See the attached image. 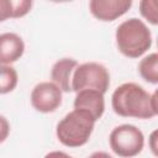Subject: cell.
Wrapping results in <instances>:
<instances>
[{"instance_id": "1", "label": "cell", "mask_w": 158, "mask_h": 158, "mask_svg": "<svg viewBox=\"0 0 158 158\" xmlns=\"http://www.w3.org/2000/svg\"><path fill=\"white\" fill-rule=\"evenodd\" d=\"M111 106L115 114L122 117L147 120L157 116V91L149 94L136 83H123L111 95Z\"/></svg>"}, {"instance_id": "2", "label": "cell", "mask_w": 158, "mask_h": 158, "mask_svg": "<svg viewBox=\"0 0 158 158\" xmlns=\"http://www.w3.org/2000/svg\"><path fill=\"white\" fill-rule=\"evenodd\" d=\"M117 49L128 58H139L152 47V33L139 19L131 17L121 22L115 32Z\"/></svg>"}, {"instance_id": "3", "label": "cell", "mask_w": 158, "mask_h": 158, "mask_svg": "<svg viewBox=\"0 0 158 158\" xmlns=\"http://www.w3.org/2000/svg\"><path fill=\"white\" fill-rule=\"evenodd\" d=\"M94 126L95 120L88 112L74 109L57 123L56 136L65 147H81L90 139Z\"/></svg>"}, {"instance_id": "4", "label": "cell", "mask_w": 158, "mask_h": 158, "mask_svg": "<svg viewBox=\"0 0 158 158\" xmlns=\"http://www.w3.org/2000/svg\"><path fill=\"white\" fill-rule=\"evenodd\" d=\"M110 86V73L105 65L98 62L78 64L72 77V91L96 90L105 94Z\"/></svg>"}, {"instance_id": "5", "label": "cell", "mask_w": 158, "mask_h": 158, "mask_svg": "<svg viewBox=\"0 0 158 158\" xmlns=\"http://www.w3.org/2000/svg\"><path fill=\"white\" fill-rule=\"evenodd\" d=\"M111 151L121 158H132L139 154L144 147L143 132L135 125L123 123L116 126L109 136Z\"/></svg>"}, {"instance_id": "6", "label": "cell", "mask_w": 158, "mask_h": 158, "mask_svg": "<svg viewBox=\"0 0 158 158\" xmlns=\"http://www.w3.org/2000/svg\"><path fill=\"white\" fill-rule=\"evenodd\" d=\"M30 100L36 111L54 112L62 105V90L52 81H41L33 86Z\"/></svg>"}, {"instance_id": "7", "label": "cell", "mask_w": 158, "mask_h": 158, "mask_svg": "<svg viewBox=\"0 0 158 158\" xmlns=\"http://www.w3.org/2000/svg\"><path fill=\"white\" fill-rule=\"evenodd\" d=\"M132 6L131 0H90L89 10L99 21L111 22L125 15Z\"/></svg>"}, {"instance_id": "8", "label": "cell", "mask_w": 158, "mask_h": 158, "mask_svg": "<svg viewBox=\"0 0 158 158\" xmlns=\"http://www.w3.org/2000/svg\"><path fill=\"white\" fill-rule=\"evenodd\" d=\"M74 109L88 112L95 122L101 118L105 111L104 94L96 90H80L77 93L74 99Z\"/></svg>"}, {"instance_id": "9", "label": "cell", "mask_w": 158, "mask_h": 158, "mask_svg": "<svg viewBox=\"0 0 158 158\" xmlns=\"http://www.w3.org/2000/svg\"><path fill=\"white\" fill-rule=\"evenodd\" d=\"M23 52L25 43L17 33H0V63L11 65L23 56Z\"/></svg>"}, {"instance_id": "10", "label": "cell", "mask_w": 158, "mask_h": 158, "mask_svg": "<svg viewBox=\"0 0 158 158\" xmlns=\"http://www.w3.org/2000/svg\"><path fill=\"white\" fill-rule=\"evenodd\" d=\"M78 67V62L73 58H62L57 60L51 69V79L62 93L72 91V77Z\"/></svg>"}, {"instance_id": "11", "label": "cell", "mask_w": 158, "mask_h": 158, "mask_svg": "<svg viewBox=\"0 0 158 158\" xmlns=\"http://www.w3.org/2000/svg\"><path fill=\"white\" fill-rule=\"evenodd\" d=\"M138 73L149 84H158V54L156 52L143 57L138 63Z\"/></svg>"}, {"instance_id": "12", "label": "cell", "mask_w": 158, "mask_h": 158, "mask_svg": "<svg viewBox=\"0 0 158 158\" xmlns=\"http://www.w3.org/2000/svg\"><path fill=\"white\" fill-rule=\"evenodd\" d=\"M19 83V75L12 65L0 63V94L11 93Z\"/></svg>"}, {"instance_id": "13", "label": "cell", "mask_w": 158, "mask_h": 158, "mask_svg": "<svg viewBox=\"0 0 158 158\" xmlns=\"http://www.w3.org/2000/svg\"><path fill=\"white\" fill-rule=\"evenodd\" d=\"M139 14L151 25L158 23V2L157 0H142L139 1Z\"/></svg>"}, {"instance_id": "14", "label": "cell", "mask_w": 158, "mask_h": 158, "mask_svg": "<svg viewBox=\"0 0 158 158\" xmlns=\"http://www.w3.org/2000/svg\"><path fill=\"white\" fill-rule=\"evenodd\" d=\"M12 2V19H20L27 15L32 7L31 0H11Z\"/></svg>"}, {"instance_id": "15", "label": "cell", "mask_w": 158, "mask_h": 158, "mask_svg": "<svg viewBox=\"0 0 158 158\" xmlns=\"http://www.w3.org/2000/svg\"><path fill=\"white\" fill-rule=\"evenodd\" d=\"M12 19V2L11 0H0V22Z\"/></svg>"}, {"instance_id": "16", "label": "cell", "mask_w": 158, "mask_h": 158, "mask_svg": "<svg viewBox=\"0 0 158 158\" xmlns=\"http://www.w3.org/2000/svg\"><path fill=\"white\" fill-rule=\"evenodd\" d=\"M10 133V123L5 116L0 115V143L5 142Z\"/></svg>"}, {"instance_id": "17", "label": "cell", "mask_w": 158, "mask_h": 158, "mask_svg": "<svg viewBox=\"0 0 158 158\" xmlns=\"http://www.w3.org/2000/svg\"><path fill=\"white\" fill-rule=\"evenodd\" d=\"M157 135H158V132H157V130H156V131H153V132L151 133V136H149V138H148L149 148H151L152 153H153L156 157L158 156V149H157Z\"/></svg>"}, {"instance_id": "18", "label": "cell", "mask_w": 158, "mask_h": 158, "mask_svg": "<svg viewBox=\"0 0 158 158\" xmlns=\"http://www.w3.org/2000/svg\"><path fill=\"white\" fill-rule=\"evenodd\" d=\"M43 158H73V157L62 151H52V152L47 153Z\"/></svg>"}, {"instance_id": "19", "label": "cell", "mask_w": 158, "mask_h": 158, "mask_svg": "<svg viewBox=\"0 0 158 158\" xmlns=\"http://www.w3.org/2000/svg\"><path fill=\"white\" fill-rule=\"evenodd\" d=\"M88 158H112L109 153H106V152H102V151H99V152H94V153H91Z\"/></svg>"}]
</instances>
